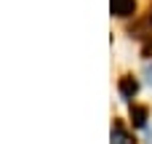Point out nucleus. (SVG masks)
I'll return each mask as SVG.
<instances>
[{"mask_svg": "<svg viewBox=\"0 0 152 144\" xmlns=\"http://www.w3.org/2000/svg\"><path fill=\"white\" fill-rule=\"evenodd\" d=\"M147 51H152V45H150V48H147Z\"/></svg>", "mask_w": 152, "mask_h": 144, "instance_id": "nucleus-5", "label": "nucleus"}, {"mask_svg": "<svg viewBox=\"0 0 152 144\" xmlns=\"http://www.w3.org/2000/svg\"><path fill=\"white\" fill-rule=\"evenodd\" d=\"M150 21H152V16H150Z\"/></svg>", "mask_w": 152, "mask_h": 144, "instance_id": "nucleus-6", "label": "nucleus"}, {"mask_svg": "<svg viewBox=\"0 0 152 144\" xmlns=\"http://www.w3.org/2000/svg\"><path fill=\"white\" fill-rule=\"evenodd\" d=\"M112 139H120V142H128V134H126L123 128H115V131H112Z\"/></svg>", "mask_w": 152, "mask_h": 144, "instance_id": "nucleus-4", "label": "nucleus"}, {"mask_svg": "<svg viewBox=\"0 0 152 144\" xmlns=\"http://www.w3.org/2000/svg\"><path fill=\"white\" fill-rule=\"evenodd\" d=\"M136 88H139V86H136L134 77H123V80H120V94H123L126 99H131V96L136 94Z\"/></svg>", "mask_w": 152, "mask_h": 144, "instance_id": "nucleus-2", "label": "nucleus"}, {"mask_svg": "<svg viewBox=\"0 0 152 144\" xmlns=\"http://www.w3.org/2000/svg\"><path fill=\"white\" fill-rule=\"evenodd\" d=\"M144 118H147V110H144V107H134V110H131V120H134L136 128L144 126Z\"/></svg>", "mask_w": 152, "mask_h": 144, "instance_id": "nucleus-3", "label": "nucleus"}, {"mask_svg": "<svg viewBox=\"0 0 152 144\" xmlns=\"http://www.w3.org/2000/svg\"><path fill=\"white\" fill-rule=\"evenodd\" d=\"M110 8H112V13H115V16L126 19V16H131V13H134L136 0H110Z\"/></svg>", "mask_w": 152, "mask_h": 144, "instance_id": "nucleus-1", "label": "nucleus"}]
</instances>
